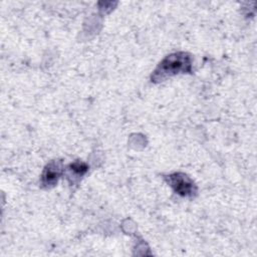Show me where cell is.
Instances as JSON below:
<instances>
[{
  "instance_id": "4",
  "label": "cell",
  "mask_w": 257,
  "mask_h": 257,
  "mask_svg": "<svg viewBox=\"0 0 257 257\" xmlns=\"http://www.w3.org/2000/svg\"><path fill=\"white\" fill-rule=\"evenodd\" d=\"M87 169H88V167L86 166V164H84L82 162H74L73 164H70L68 167L70 175H73L74 178L83 176L86 173Z\"/></svg>"
},
{
  "instance_id": "1",
  "label": "cell",
  "mask_w": 257,
  "mask_h": 257,
  "mask_svg": "<svg viewBox=\"0 0 257 257\" xmlns=\"http://www.w3.org/2000/svg\"><path fill=\"white\" fill-rule=\"evenodd\" d=\"M192 71V57L187 52H175L166 56L154 70L151 79L153 82H161L167 78Z\"/></svg>"
},
{
  "instance_id": "2",
  "label": "cell",
  "mask_w": 257,
  "mask_h": 257,
  "mask_svg": "<svg viewBox=\"0 0 257 257\" xmlns=\"http://www.w3.org/2000/svg\"><path fill=\"white\" fill-rule=\"evenodd\" d=\"M167 182L178 195L183 197H191L197 191V187L194 182L183 173H174L169 175L167 177Z\"/></svg>"
},
{
  "instance_id": "3",
  "label": "cell",
  "mask_w": 257,
  "mask_h": 257,
  "mask_svg": "<svg viewBox=\"0 0 257 257\" xmlns=\"http://www.w3.org/2000/svg\"><path fill=\"white\" fill-rule=\"evenodd\" d=\"M61 171L62 166L60 161L50 162L49 164L46 165V167L43 170L41 176V184L46 188L54 186L61 175Z\"/></svg>"
}]
</instances>
